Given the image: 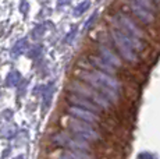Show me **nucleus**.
Masks as SVG:
<instances>
[{
    "label": "nucleus",
    "mask_w": 160,
    "mask_h": 159,
    "mask_svg": "<svg viewBox=\"0 0 160 159\" xmlns=\"http://www.w3.org/2000/svg\"><path fill=\"white\" fill-rule=\"evenodd\" d=\"M79 77L84 81H87L92 88H95L100 94H103L110 102H117L118 100V92L121 90V84L113 75L96 70V71H91V73L82 71L79 73Z\"/></svg>",
    "instance_id": "nucleus-1"
},
{
    "label": "nucleus",
    "mask_w": 160,
    "mask_h": 159,
    "mask_svg": "<svg viewBox=\"0 0 160 159\" xmlns=\"http://www.w3.org/2000/svg\"><path fill=\"white\" fill-rule=\"evenodd\" d=\"M70 90H71L74 94H77V95L88 98L89 100H92V102H93L95 105H98L99 108H104V109L110 108V103L112 102H110L103 94H100L99 91L92 88L91 85H85V84H82V82L74 81L70 84Z\"/></svg>",
    "instance_id": "nucleus-2"
},
{
    "label": "nucleus",
    "mask_w": 160,
    "mask_h": 159,
    "mask_svg": "<svg viewBox=\"0 0 160 159\" xmlns=\"http://www.w3.org/2000/svg\"><path fill=\"white\" fill-rule=\"evenodd\" d=\"M110 33H112V39H113V42H114L116 48L118 49V52H120L122 59H125L130 63H137L138 62L137 53H135V50L131 48V45L127 42L124 33L120 31L118 28H113Z\"/></svg>",
    "instance_id": "nucleus-3"
},
{
    "label": "nucleus",
    "mask_w": 160,
    "mask_h": 159,
    "mask_svg": "<svg viewBox=\"0 0 160 159\" xmlns=\"http://www.w3.org/2000/svg\"><path fill=\"white\" fill-rule=\"evenodd\" d=\"M68 127L77 137L85 140V141H98V140H100V134L87 121L78 120V119L74 117L70 120Z\"/></svg>",
    "instance_id": "nucleus-4"
},
{
    "label": "nucleus",
    "mask_w": 160,
    "mask_h": 159,
    "mask_svg": "<svg viewBox=\"0 0 160 159\" xmlns=\"http://www.w3.org/2000/svg\"><path fill=\"white\" fill-rule=\"evenodd\" d=\"M53 142L57 145H63V146H68L72 151H89L91 146L89 144L82 138H71L70 134L67 133H58L56 136H53Z\"/></svg>",
    "instance_id": "nucleus-5"
},
{
    "label": "nucleus",
    "mask_w": 160,
    "mask_h": 159,
    "mask_svg": "<svg viewBox=\"0 0 160 159\" xmlns=\"http://www.w3.org/2000/svg\"><path fill=\"white\" fill-rule=\"evenodd\" d=\"M113 20H114V23L117 24V28L118 29L131 33V35L135 36V38H139V39L145 38V33L141 31L139 27H138L128 16H125V14H118V16L116 18H113Z\"/></svg>",
    "instance_id": "nucleus-6"
},
{
    "label": "nucleus",
    "mask_w": 160,
    "mask_h": 159,
    "mask_svg": "<svg viewBox=\"0 0 160 159\" xmlns=\"http://www.w3.org/2000/svg\"><path fill=\"white\" fill-rule=\"evenodd\" d=\"M68 113L72 116V117L78 119V120H82V121H87V123H89V124L98 123V121L100 120L99 116H98L95 112L78 108V106H71V108H68Z\"/></svg>",
    "instance_id": "nucleus-7"
},
{
    "label": "nucleus",
    "mask_w": 160,
    "mask_h": 159,
    "mask_svg": "<svg viewBox=\"0 0 160 159\" xmlns=\"http://www.w3.org/2000/svg\"><path fill=\"white\" fill-rule=\"evenodd\" d=\"M68 100L72 103V106H78V108L87 109V110H91V112H95V113L99 112V106L95 105L92 100H89L88 98H85V96L72 94V95L68 96Z\"/></svg>",
    "instance_id": "nucleus-8"
},
{
    "label": "nucleus",
    "mask_w": 160,
    "mask_h": 159,
    "mask_svg": "<svg viewBox=\"0 0 160 159\" xmlns=\"http://www.w3.org/2000/svg\"><path fill=\"white\" fill-rule=\"evenodd\" d=\"M99 53H100V56H102V59L104 60V62L112 64L113 67H121V59H120V57L117 56L109 46H106V45H100Z\"/></svg>",
    "instance_id": "nucleus-9"
},
{
    "label": "nucleus",
    "mask_w": 160,
    "mask_h": 159,
    "mask_svg": "<svg viewBox=\"0 0 160 159\" xmlns=\"http://www.w3.org/2000/svg\"><path fill=\"white\" fill-rule=\"evenodd\" d=\"M130 7H131L132 13H134L135 16L139 18L141 21H143L145 24L153 23V20H155V14H153V13L148 11L146 8L141 7L139 4H137V3H134V2H131V3H130Z\"/></svg>",
    "instance_id": "nucleus-10"
},
{
    "label": "nucleus",
    "mask_w": 160,
    "mask_h": 159,
    "mask_svg": "<svg viewBox=\"0 0 160 159\" xmlns=\"http://www.w3.org/2000/svg\"><path fill=\"white\" fill-rule=\"evenodd\" d=\"M89 60H91V63L93 64L95 67L100 69V71L106 73V74H114L116 73L114 67H113L112 64H109L107 62H104L103 59H99V57H96V56H91L89 57Z\"/></svg>",
    "instance_id": "nucleus-11"
},
{
    "label": "nucleus",
    "mask_w": 160,
    "mask_h": 159,
    "mask_svg": "<svg viewBox=\"0 0 160 159\" xmlns=\"http://www.w3.org/2000/svg\"><path fill=\"white\" fill-rule=\"evenodd\" d=\"M58 159H93L85 151H66L58 156Z\"/></svg>",
    "instance_id": "nucleus-12"
},
{
    "label": "nucleus",
    "mask_w": 160,
    "mask_h": 159,
    "mask_svg": "<svg viewBox=\"0 0 160 159\" xmlns=\"http://www.w3.org/2000/svg\"><path fill=\"white\" fill-rule=\"evenodd\" d=\"M27 50H28V41H27V39H20L13 46V49H11V56L18 57L20 54L25 53Z\"/></svg>",
    "instance_id": "nucleus-13"
},
{
    "label": "nucleus",
    "mask_w": 160,
    "mask_h": 159,
    "mask_svg": "<svg viewBox=\"0 0 160 159\" xmlns=\"http://www.w3.org/2000/svg\"><path fill=\"white\" fill-rule=\"evenodd\" d=\"M21 81V74L18 71L8 73L7 78H6V85L7 87H17V84Z\"/></svg>",
    "instance_id": "nucleus-14"
},
{
    "label": "nucleus",
    "mask_w": 160,
    "mask_h": 159,
    "mask_svg": "<svg viewBox=\"0 0 160 159\" xmlns=\"http://www.w3.org/2000/svg\"><path fill=\"white\" fill-rule=\"evenodd\" d=\"M132 2L139 4L141 7L146 8V10L150 11V13H155V11L158 10V6H156V3L153 2V0H132Z\"/></svg>",
    "instance_id": "nucleus-15"
},
{
    "label": "nucleus",
    "mask_w": 160,
    "mask_h": 159,
    "mask_svg": "<svg viewBox=\"0 0 160 159\" xmlns=\"http://www.w3.org/2000/svg\"><path fill=\"white\" fill-rule=\"evenodd\" d=\"M153 2L156 3V6H160V0H153Z\"/></svg>",
    "instance_id": "nucleus-16"
}]
</instances>
